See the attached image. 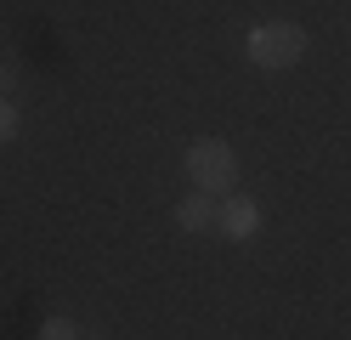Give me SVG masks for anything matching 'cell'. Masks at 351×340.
I'll use <instances>...</instances> for the list:
<instances>
[{
    "instance_id": "1",
    "label": "cell",
    "mask_w": 351,
    "mask_h": 340,
    "mask_svg": "<svg viewBox=\"0 0 351 340\" xmlns=\"http://www.w3.org/2000/svg\"><path fill=\"white\" fill-rule=\"evenodd\" d=\"M182 170L193 181V193H210V199H232L238 193V153H232V142H221V136L187 142Z\"/></svg>"
},
{
    "instance_id": "2",
    "label": "cell",
    "mask_w": 351,
    "mask_h": 340,
    "mask_svg": "<svg viewBox=\"0 0 351 340\" xmlns=\"http://www.w3.org/2000/svg\"><path fill=\"white\" fill-rule=\"evenodd\" d=\"M244 52L255 68H267V74H278V68H295L306 57V29L300 23H255Z\"/></svg>"
},
{
    "instance_id": "3",
    "label": "cell",
    "mask_w": 351,
    "mask_h": 340,
    "mask_svg": "<svg viewBox=\"0 0 351 340\" xmlns=\"http://www.w3.org/2000/svg\"><path fill=\"white\" fill-rule=\"evenodd\" d=\"M215 233H221L227 244H250L261 233V204L255 199H221V221H215Z\"/></svg>"
},
{
    "instance_id": "4",
    "label": "cell",
    "mask_w": 351,
    "mask_h": 340,
    "mask_svg": "<svg viewBox=\"0 0 351 340\" xmlns=\"http://www.w3.org/2000/svg\"><path fill=\"white\" fill-rule=\"evenodd\" d=\"M215 221H221V199H210V193H187L176 204V227L182 233H215Z\"/></svg>"
},
{
    "instance_id": "5",
    "label": "cell",
    "mask_w": 351,
    "mask_h": 340,
    "mask_svg": "<svg viewBox=\"0 0 351 340\" xmlns=\"http://www.w3.org/2000/svg\"><path fill=\"white\" fill-rule=\"evenodd\" d=\"M40 340H85V335L74 329V317H46V324H40Z\"/></svg>"
},
{
    "instance_id": "6",
    "label": "cell",
    "mask_w": 351,
    "mask_h": 340,
    "mask_svg": "<svg viewBox=\"0 0 351 340\" xmlns=\"http://www.w3.org/2000/svg\"><path fill=\"white\" fill-rule=\"evenodd\" d=\"M17 125H23V120H17V108L0 97V142H12V136H17Z\"/></svg>"
},
{
    "instance_id": "7",
    "label": "cell",
    "mask_w": 351,
    "mask_h": 340,
    "mask_svg": "<svg viewBox=\"0 0 351 340\" xmlns=\"http://www.w3.org/2000/svg\"><path fill=\"white\" fill-rule=\"evenodd\" d=\"M12 85H17V74H12V68H0V97H6Z\"/></svg>"
}]
</instances>
